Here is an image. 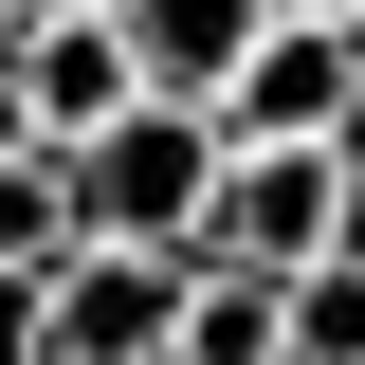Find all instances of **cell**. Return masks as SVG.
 <instances>
[{"label": "cell", "mask_w": 365, "mask_h": 365, "mask_svg": "<svg viewBox=\"0 0 365 365\" xmlns=\"http://www.w3.org/2000/svg\"><path fill=\"white\" fill-rule=\"evenodd\" d=\"M274 19H365V0H274Z\"/></svg>", "instance_id": "9"}, {"label": "cell", "mask_w": 365, "mask_h": 365, "mask_svg": "<svg viewBox=\"0 0 365 365\" xmlns=\"http://www.w3.org/2000/svg\"><path fill=\"white\" fill-rule=\"evenodd\" d=\"M220 146H347L365 128V19H256V55L201 110Z\"/></svg>", "instance_id": "3"}, {"label": "cell", "mask_w": 365, "mask_h": 365, "mask_svg": "<svg viewBox=\"0 0 365 365\" xmlns=\"http://www.w3.org/2000/svg\"><path fill=\"white\" fill-rule=\"evenodd\" d=\"M201 182H220V128L128 91L91 146H55V220H73V256H182L201 237Z\"/></svg>", "instance_id": "1"}, {"label": "cell", "mask_w": 365, "mask_h": 365, "mask_svg": "<svg viewBox=\"0 0 365 365\" xmlns=\"http://www.w3.org/2000/svg\"><path fill=\"white\" fill-rule=\"evenodd\" d=\"M165 365H274V274H201V256H182V329H165Z\"/></svg>", "instance_id": "7"}, {"label": "cell", "mask_w": 365, "mask_h": 365, "mask_svg": "<svg viewBox=\"0 0 365 365\" xmlns=\"http://www.w3.org/2000/svg\"><path fill=\"white\" fill-rule=\"evenodd\" d=\"M0 91H19V146H91L128 110V55L110 19H0Z\"/></svg>", "instance_id": "5"}, {"label": "cell", "mask_w": 365, "mask_h": 365, "mask_svg": "<svg viewBox=\"0 0 365 365\" xmlns=\"http://www.w3.org/2000/svg\"><path fill=\"white\" fill-rule=\"evenodd\" d=\"M0 19H19V0H0Z\"/></svg>", "instance_id": "11"}, {"label": "cell", "mask_w": 365, "mask_h": 365, "mask_svg": "<svg viewBox=\"0 0 365 365\" xmlns=\"http://www.w3.org/2000/svg\"><path fill=\"white\" fill-rule=\"evenodd\" d=\"M256 19L274 0H110V55H128L146 110H220V73L256 55Z\"/></svg>", "instance_id": "6"}, {"label": "cell", "mask_w": 365, "mask_h": 365, "mask_svg": "<svg viewBox=\"0 0 365 365\" xmlns=\"http://www.w3.org/2000/svg\"><path fill=\"white\" fill-rule=\"evenodd\" d=\"M182 256H201V274H329V256H365V220H347V146H220Z\"/></svg>", "instance_id": "2"}, {"label": "cell", "mask_w": 365, "mask_h": 365, "mask_svg": "<svg viewBox=\"0 0 365 365\" xmlns=\"http://www.w3.org/2000/svg\"><path fill=\"white\" fill-rule=\"evenodd\" d=\"M0 146H19V91H0Z\"/></svg>", "instance_id": "10"}, {"label": "cell", "mask_w": 365, "mask_h": 365, "mask_svg": "<svg viewBox=\"0 0 365 365\" xmlns=\"http://www.w3.org/2000/svg\"><path fill=\"white\" fill-rule=\"evenodd\" d=\"M182 256H55L37 274V365H165Z\"/></svg>", "instance_id": "4"}, {"label": "cell", "mask_w": 365, "mask_h": 365, "mask_svg": "<svg viewBox=\"0 0 365 365\" xmlns=\"http://www.w3.org/2000/svg\"><path fill=\"white\" fill-rule=\"evenodd\" d=\"M73 220H55V146H0V274H55Z\"/></svg>", "instance_id": "8"}]
</instances>
